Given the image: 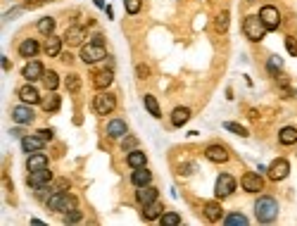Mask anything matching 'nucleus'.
<instances>
[{
  "label": "nucleus",
  "mask_w": 297,
  "mask_h": 226,
  "mask_svg": "<svg viewBox=\"0 0 297 226\" xmlns=\"http://www.w3.org/2000/svg\"><path fill=\"white\" fill-rule=\"evenodd\" d=\"M48 210L50 212H57V214H69L74 210H79V202H76V198L69 196V193H64V190H55L48 200Z\"/></svg>",
  "instance_id": "nucleus-1"
},
{
  "label": "nucleus",
  "mask_w": 297,
  "mask_h": 226,
  "mask_svg": "<svg viewBox=\"0 0 297 226\" xmlns=\"http://www.w3.org/2000/svg\"><path fill=\"white\" fill-rule=\"evenodd\" d=\"M255 216H257L259 224H274L278 216V202L274 198H259L257 202H255Z\"/></svg>",
  "instance_id": "nucleus-2"
},
{
  "label": "nucleus",
  "mask_w": 297,
  "mask_h": 226,
  "mask_svg": "<svg viewBox=\"0 0 297 226\" xmlns=\"http://www.w3.org/2000/svg\"><path fill=\"white\" fill-rule=\"evenodd\" d=\"M243 34H245V38L252 40V43H259V40L267 36V26L262 24L259 14H248V17L243 20Z\"/></svg>",
  "instance_id": "nucleus-3"
},
{
  "label": "nucleus",
  "mask_w": 297,
  "mask_h": 226,
  "mask_svg": "<svg viewBox=\"0 0 297 226\" xmlns=\"http://www.w3.org/2000/svg\"><path fill=\"white\" fill-rule=\"evenodd\" d=\"M93 108H95L98 114H112L114 108H117V98H114L112 93H107V90H102V93L95 96V100H93Z\"/></svg>",
  "instance_id": "nucleus-4"
},
{
  "label": "nucleus",
  "mask_w": 297,
  "mask_h": 226,
  "mask_svg": "<svg viewBox=\"0 0 297 226\" xmlns=\"http://www.w3.org/2000/svg\"><path fill=\"white\" fill-rule=\"evenodd\" d=\"M81 60H83L86 64L102 62V60H107V50H105V46H95V43L83 46V48H81Z\"/></svg>",
  "instance_id": "nucleus-5"
},
{
  "label": "nucleus",
  "mask_w": 297,
  "mask_h": 226,
  "mask_svg": "<svg viewBox=\"0 0 297 226\" xmlns=\"http://www.w3.org/2000/svg\"><path fill=\"white\" fill-rule=\"evenodd\" d=\"M259 20L267 26V31H276L278 26H281V12H278L274 5H264V8L259 10Z\"/></svg>",
  "instance_id": "nucleus-6"
},
{
  "label": "nucleus",
  "mask_w": 297,
  "mask_h": 226,
  "mask_svg": "<svg viewBox=\"0 0 297 226\" xmlns=\"http://www.w3.org/2000/svg\"><path fill=\"white\" fill-rule=\"evenodd\" d=\"M233 190H236V178L231 176V174H219L217 186H214V193H217L219 200H221V198H228Z\"/></svg>",
  "instance_id": "nucleus-7"
},
{
  "label": "nucleus",
  "mask_w": 297,
  "mask_h": 226,
  "mask_svg": "<svg viewBox=\"0 0 297 226\" xmlns=\"http://www.w3.org/2000/svg\"><path fill=\"white\" fill-rule=\"evenodd\" d=\"M290 174V162L288 160H274L269 167V178L271 181H283Z\"/></svg>",
  "instance_id": "nucleus-8"
},
{
  "label": "nucleus",
  "mask_w": 297,
  "mask_h": 226,
  "mask_svg": "<svg viewBox=\"0 0 297 226\" xmlns=\"http://www.w3.org/2000/svg\"><path fill=\"white\" fill-rule=\"evenodd\" d=\"M205 155H207L209 162H214V164H226L228 162V150L224 146H219V143H214V146H209L207 150H205Z\"/></svg>",
  "instance_id": "nucleus-9"
},
{
  "label": "nucleus",
  "mask_w": 297,
  "mask_h": 226,
  "mask_svg": "<svg viewBox=\"0 0 297 226\" xmlns=\"http://www.w3.org/2000/svg\"><path fill=\"white\" fill-rule=\"evenodd\" d=\"M243 190H248V193H259V190H264V178L255 174V172H248L245 176H243Z\"/></svg>",
  "instance_id": "nucleus-10"
},
{
  "label": "nucleus",
  "mask_w": 297,
  "mask_h": 226,
  "mask_svg": "<svg viewBox=\"0 0 297 226\" xmlns=\"http://www.w3.org/2000/svg\"><path fill=\"white\" fill-rule=\"evenodd\" d=\"M21 74H24V79L29 81V84H33V81H38L45 76V69H43V64H40L38 60H29V64L24 67Z\"/></svg>",
  "instance_id": "nucleus-11"
},
{
  "label": "nucleus",
  "mask_w": 297,
  "mask_h": 226,
  "mask_svg": "<svg viewBox=\"0 0 297 226\" xmlns=\"http://www.w3.org/2000/svg\"><path fill=\"white\" fill-rule=\"evenodd\" d=\"M129 134V126H126V122L124 119H112L107 124V136L112 140H119V138H126Z\"/></svg>",
  "instance_id": "nucleus-12"
},
{
  "label": "nucleus",
  "mask_w": 297,
  "mask_h": 226,
  "mask_svg": "<svg viewBox=\"0 0 297 226\" xmlns=\"http://www.w3.org/2000/svg\"><path fill=\"white\" fill-rule=\"evenodd\" d=\"M50 178H52V172L45 169H38V172H29V186L31 188H40V186H48Z\"/></svg>",
  "instance_id": "nucleus-13"
},
{
  "label": "nucleus",
  "mask_w": 297,
  "mask_h": 226,
  "mask_svg": "<svg viewBox=\"0 0 297 226\" xmlns=\"http://www.w3.org/2000/svg\"><path fill=\"white\" fill-rule=\"evenodd\" d=\"M33 117H36V114H33L31 108H26V102H24V105H17V108L12 110V119H14L17 124H31Z\"/></svg>",
  "instance_id": "nucleus-14"
},
{
  "label": "nucleus",
  "mask_w": 297,
  "mask_h": 226,
  "mask_svg": "<svg viewBox=\"0 0 297 226\" xmlns=\"http://www.w3.org/2000/svg\"><path fill=\"white\" fill-rule=\"evenodd\" d=\"M112 81H114V72H112V69H102V72H98V74L93 76V86L98 90H105L112 86Z\"/></svg>",
  "instance_id": "nucleus-15"
},
{
  "label": "nucleus",
  "mask_w": 297,
  "mask_h": 226,
  "mask_svg": "<svg viewBox=\"0 0 297 226\" xmlns=\"http://www.w3.org/2000/svg\"><path fill=\"white\" fill-rule=\"evenodd\" d=\"M43 138L40 136H21V148H24V152H29V155H33V152H40L43 150Z\"/></svg>",
  "instance_id": "nucleus-16"
},
{
  "label": "nucleus",
  "mask_w": 297,
  "mask_h": 226,
  "mask_svg": "<svg viewBox=\"0 0 297 226\" xmlns=\"http://www.w3.org/2000/svg\"><path fill=\"white\" fill-rule=\"evenodd\" d=\"M143 219L145 222H155V219H159V216L164 214V207L159 205V200H155V202H148V205H143Z\"/></svg>",
  "instance_id": "nucleus-17"
},
{
  "label": "nucleus",
  "mask_w": 297,
  "mask_h": 226,
  "mask_svg": "<svg viewBox=\"0 0 297 226\" xmlns=\"http://www.w3.org/2000/svg\"><path fill=\"white\" fill-rule=\"evenodd\" d=\"M157 188H152L148 184V186H140L138 190H136V200H138L140 205H148V202H155L157 200Z\"/></svg>",
  "instance_id": "nucleus-18"
},
{
  "label": "nucleus",
  "mask_w": 297,
  "mask_h": 226,
  "mask_svg": "<svg viewBox=\"0 0 297 226\" xmlns=\"http://www.w3.org/2000/svg\"><path fill=\"white\" fill-rule=\"evenodd\" d=\"M150 181H152V172H148L145 167H140V169H133V174H131V184L136 188L140 186H148Z\"/></svg>",
  "instance_id": "nucleus-19"
},
{
  "label": "nucleus",
  "mask_w": 297,
  "mask_h": 226,
  "mask_svg": "<svg viewBox=\"0 0 297 226\" xmlns=\"http://www.w3.org/2000/svg\"><path fill=\"white\" fill-rule=\"evenodd\" d=\"M19 100L26 102V105H36V102H40V96H38V90L29 84V86H21L19 88Z\"/></svg>",
  "instance_id": "nucleus-20"
},
{
  "label": "nucleus",
  "mask_w": 297,
  "mask_h": 226,
  "mask_svg": "<svg viewBox=\"0 0 297 226\" xmlns=\"http://www.w3.org/2000/svg\"><path fill=\"white\" fill-rule=\"evenodd\" d=\"M48 167V158L43 155V152H33V155H29V160H26V169L29 172H38V169H45Z\"/></svg>",
  "instance_id": "nucleus-21"
},
{
  "label": "nucleus",
  "mask_w": 297,
  "mask_h": 226,
  "mask_svg": "<svg viewBox=\"0 0 297 226\" xmlns=\"http://www.w3.org/2000/svg\"><path fill=\"white\" fill-rule=\"evenodd\" d=\"M38 50H40L38 40L26 38V40H24V43L19 46V55H21V58H36V55H38Z\"/></svg>",
  "instance_id": "nucleus-22"
},
{
  "label": "nucleus",
  "mask_w": 297,
  "mask_h": 226,
  "mask_svg": "<svg viewBox=\"0 0 297 226\" xmlns=\"http://www.w3.org/2000/svg\"><path fill=\"white\" fill-rule=\"evenodd\" d=\"M126 162H129L131 169H140L148 164V158H145V152H140V150H131L129 155H126Z\"/></svg>",
  "instance_id": "nucleus-23"
},
{
  "label": "nucleus",
  "mask_w": 297,
  "mask_h": 226,
  "mask_svg": "<svg viewBox=\"0 0 297 226\" xmlns=\"http://www.w3.org/2000/svg\"><path fill=\"white\" fill-rule=\"evenodd\" d=\"M278 140H281V146H293V143H297V128L283 126L278 131Z\"/></svg>",
  "instance_id": "nucleus-24"
},
{
  "label": "nucleus",
  "mask_w": 297,
  "mask_h": 226,
  "mask_svg": "<svg viewBox=\"0 0 297 226\" xmlns=\"http://www.w3.org/2000/svg\"><path fill=\"white\" fill-rule=\"evenodd\" d=\"M83 38H86V31L81 29V26H71V29L64 34V40H67L69 46H81Z\"/></svg>",
  "instance_id": "nucleus-25"
},
{
  "label": "nucleus",
  "mask_w": 297,
  "mask_h": 226,
  "mask_svg": "<svg viewBox=\"0 0 297 226\" xmlns=\"http://www.w3.org/2000/svg\"><path fill=\"white\" fill-rule=\"evenodd\" d=\"M59 105H62V100H59V96H55V90H50V96H45L40 100V108L45 112H57Z\"/></svg>",
  "instance_id": "nucleus-26"
},
{
  "label": "nucleus",
  "mask_w": 297,
  "mask_h": 226,
  "mask_svg": "<svg viewBox=\"0 0 297 226\" xmlns=\"http://www.w3.org/2000/svg\"><path fill=\"white\" fill-rule=\"evenodd\" d=\"M188 119H190V110L188 108H176L174 112H171V124L174 126H183V124H188Z\"/></svg>",
  "instance_id": "nucleus-27"
},
{
  "label": "nucleus",
  "mask_w": 297,
  "mask_h": 226,
  "mask_svg": "<svg viewBox=\"0 0 297 226\" xmlns=\"http://www.w3.org/2000/svg\"><path fill=\"white\" fill-rule=\"evenodd\" d=\"M59 52H62V38H57V36H48V40H45V55L57 58Z\"/></svg>",
  "instance_id": "nucleus-28"
},
{
  "label": "nucleus",
  "mask_w": 297,
  "mask_h": 226,
  "mask_svg": "<svg viewBox=\"0 0 297 226\" xmlns=\"http://www.w3.org/2000/svg\"><path fill=\"white\" fill-rule=\"evenodd\" d=\"M205 216H207L209 222H219V219L224 216V210H221L219 202H207V205H205Z\"/></svg>",
  "instance_id": "nucleus-29"
},
{
  "label": "nucleus",
  "mask_w": 297,
  "mask_h": 226,
  "mask_svg": "<svg viewBox=\"0 0 297 226\" xmlns=\"http://www.w3.org/2000/svg\"><path fill=\"white\" fill-rule=\"evenodd\" d=\"M228 24H231V14H228V12H219L217 20H214V31H217V34H226Z\"/></svg>",
  "instance_id": "nucleus-30"
},
{
  "label": "nucleus",
  "mask_w": 297,
  "mask_h": 226,
  "mask_svg": "<svg viewBox=\"0 0 297 226\" xmlns=\"http://www.w3.org/2000/svg\"><path fill=\"white\" fill-rule=\"evenodd\" d=\"M143 102H145V110H148V112L155 119L162 117V110H159V102L155 100V96H145V98H143Z\"/></svg>",
  "instance_id": "nucleus-31"
},
{
  "label": "nucleus",
  "mask_w": 297,
  "mask_h": 226,
  "mask_svg": "<svg viewBox=\"0 0 297 226\" xmlns=\"http://www.w3.org/2000/svg\"><path fill=\"white\" fill-rule=\"evenodd\" d=\"M224 222H226V226H248L250 224L248 216H245V214H238V212H231V214H228Z\"/></svg>",
  "instance_id": "nucleus-32"
},
{
  "label": "nucleus",
  "mask_w": 297,
  "mask_h": 226,
  "mask_svg": "<svg viewBox=\"0 0 297 226\" xmlns=\"http://www.w3.org/2000/svg\"><path fill=\"white\" fill-rule=\"evenodd\" d=\"M43 84H45V88H48V90H57V86H59V76H57V72H48V69H45V76H43Z\"/></svg>",
  "instance_id": "nucleus-33"
},
{
  "label": "nucleus",
  "mask_w": 297,
  "mask_h": 226,
  "mask_svg": "<svg viewBox=\"0 0 297 226\" xmlns=\"http://www.w3.org/2000/svg\"><path fill=\"white\" fill-rule=\"evenodd\" d=\"M267 69L274 74V76H281V69H283V62H281V58H276V55H271V58L267 60Z\"/></svg>",
  "instance_id": "nucleus-34"
},
{
  "label": "nucleus",
  "mask_w": 297,
  "mask_h": 226,
  "mask_svg": "<svg viewBox=\"0 0 297 226\" xmlns=\"http://www.w3.org/2000/svg\"><path fill=\"white\" fill-rule=\"evenodd\" d=\"M159 224L162 226H178L181 224V216L176 212H164V214L159 216Z\"/></svg>",
  "instance_id": "nucleus-35"
},
{
  "label": "nucleus",
  "mask_w": 297,
  "mask_h": 226,
  "mask_svg": "<svg viewBox=\"0 0 297 226\" xmlns=\"http://www.w3.org/2000/svg\"><path fill=\"white\" fill-rule=\"evenodd\" d=\"M38 31L43 36H52V31H55V20L52 17H45V20L38 22Z\"/></svg>",
  "instance_id": "nucleus-36"
},
{
  "label": "nucleus",
  "mask_w": 297,
  "mask_h": 226,
  "mask_svg": "<svg viewBox=\"0 0 297 226\" xmlns=\"http://www.w3.org/2000/svg\"><path fill=\"white\" fill-rule=\"evenodd\" d=\"M224 128H226V131H231V134H236V136H240V138L248 136V128L240 126V124H236V122H226V124H224Z\"/></svg>",
  "instance_id": "nucleus-37"
},
{
  "label": "nucleus",
  "mask_w": 297,
  "mask_h": 226,
  "mask_svg": "<svg viewBox=\"0 0 297 226\" xmlns=\"http://www.w3.org/2000/svg\"><path fill=\"white\" fill-rule=\"evenodd\" d=\"M124 8L129 14H138L140 8H143V0H124Z\"/></svg>",
  "instance_id": "nucleus-38"
},
{
  "label": "nucleus",
  "mask_w": 297,
  "mask_h": 226,
  "mask_svg": "<svg viewBox=\"0 0 297 226\" xmlns=\"http://www.w3.org/2000/svg\"><path fill=\"white\" fill-rule=\"evenodd\" d=\"M52 193H55V190H52L50 186H40V188H36V198H38V200H45V202L50 200V196H52Z\"/></svg>",
  "instance_id": "nucleus-39"
},
{
  "label": "nucleus",
  "mask_w": 297,
  "mask_h": 226,
  "mask_svg": "<svg viewBox=\"0 0 297 226\" xmlns=\"http://www.w3.org/2000/svg\"><path fill=\"white\" fill-rule=\"evenodd\" d=\"M67 88H69V93H76V90L81 88V79L76 74H71L69 79H67Z\"/></svg>",
  "instance_id": "nucleus-40"
},
{
  "label": "nucleus",
  "mask_w": 297,
  "mask_h": 226,
  "mask_svg": "<svg viewBox=\"0 0 297 226\" xmlns=\"http://www.w3.org/2000/svg\"><path fill=\"white\" fill-rule=\"evenodd\" d=\"M64 219H67V224H79L81 219H83V214H81V210H74V212H69Z\"/></svg>",
  "instance_id": "nucleus-41"
},
{
  "label": "nucleus",
  "mask_w": 297,
  "mask_h": 226,
  "mask_svg": "<svg viewBox=\"0 0 297 226\" xmlns=\"http://www.w3.org/2000/svg\"><path fill=\"white\" fill-rule=\"evenodd\" d=\"M286 50L293 55V58H297V40L288 36V38H286Z\"/></svg>",
  "instance_id": "nucleus-42"
},
{
  "label": "nucleus",
  "mask_w": 297,
  "mask_h": 226,
  "mask_svg": "<svg viewBox=\"0 0 297 226\" xmlns=\"http://www.w3.org/2000/svg\"><path fill=\"white\" fill-rule=\"evenodd\" d=\"M136 146H138V140H136V138L133 136H129V138H124V150H126V152H131V150H136Z\"/></svg>",
  "instance_id": "nucleus-43"
},
{
  "label": "nucleus",
  "mask_w": 297,
  "mask_h": 226,
  "mask_svg": "<svg viewBox=\"0 0 297 226\" xmlns=\"http://www.w3.org/2000/svg\"><path fill=\"white\" fill-rule=\"evenodd\" d=\"M90 43H95V46H105V36L102 34H93V40Z\"/></svg>",
  "instance_id": "nucleus-44"
},
{
  "label": "nucleus",
  "mask_w": 297,
  "mask_h": 226,
  "mask_svg": "<svg viewBox=\"0 0 297 226\" xmlns=\"http://www.w3.org/2000/svg\"><path fill=\"white\" fill-rule=\"evenodd\" d=\"M38 136L43 138V140H50V138H52V131H50V128H40Z\"/></svg>",
  "instance_id": "nucleus-45"
},
{
  "label": "nucleus",
  "mask_w": 297,
  "mask_h": 226,
  "mask_svg": "<svg viewBox=\"0 0 297 226\" xmlns=\"http://www.w3.org/2000/svg\"><path fill=\"white\" fill-rule=\"evenodd\" d=\"M138 79H148V67H145V64L138 67Z\"/></svg>",
  "instance_id": "nucleus-46"
},
{
  "label": "nucleus",
  "mask_w": 297,
  "mask_h": 226,
  "mask_svg": "<svg viewBox=\"0 0 297 226\" xmlns=\"http://www.w3.org/2000/svg\"><path fill=\"white\" fill-rule=\"evenodd\" d=\"M193 164H186V167H181V174H183V176H188V174H193Z\"/></svg>",
  "instance_id": "nucleus-47"
},
{
  "label": "nucleus",
  "mask_w": 297,
  "mask_h": 226,
  "mask_svg": "<svg viewBox=\"0 0 297 226\" xmlns=\"http://www.w3.org/2000/svg\"><path fill=\"white\" fill-rule=\"evenodd\" d=\"M93 2H95L98 8H102V5H105V0H93Z\"/></svg>",
  "instance_id": "nucleus-48"
},
{
  "label": "nucleus",
  "mask_w": 297,
  "mask_h": 226,
  "mask_svg": "<svg viewBox=\"0 0 297 226\" xmlns=\"http://www.w3.org/2000/svg\"><path fill=\"white\" fill-rule=\"evenodd\" d=\"M45 2H52V0H38V5H45Z\"/></svg>",
  "instance_id": "nucleus-49"
}]
</instances>
